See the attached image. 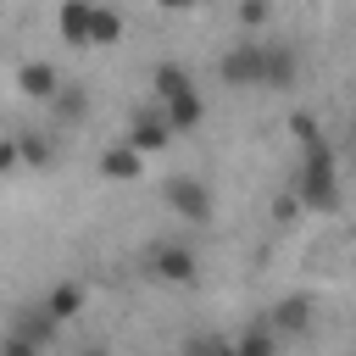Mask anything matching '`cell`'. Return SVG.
Returning a JSON list of instances; mask_svg holds the SVG:
<instances>
[{"mask_svg": "<svg viewBox=\"0 0 356 356\" xmlns=\"http://www.w3.org/2000/svg\"><path fill=\"white\" fill-rule=\"evenodd\" d=\"M295 189H300V206H312V211H334V206H339V184H334V150H328V145L300 156V178H295Z\"/></svg>", "mask_w": 356, "mask_h": 356, "instance_id": "1", "label": "cell"}, {"mask_svg": "<svg viewBox=\"0 0 356 356\" xmlns=\"http://www.w3.org/2000/svg\"><path fill=\"white\" fill-rule=\"evenodd\" d=\"M217 72H222V83H234V89L261 83V78H267V44H234V50L217 61Z\"/></svg>", "mask_w": 356, "mask_h": 356, "instance_id": "2", "label": "cell"}, {"mask_svg": "<svg viewBox=\"0 0 356 356\" xmlns=\"http://www.w3.org/2000/svg\"><path fill=\"white\" fill-rule=\"evenodd\" d=\"M167 206L184 217V222H206L211 217V189L200 184V178H189V172H178V178H167Z\"/></svg>", "mask_w": 356, "mask_h": 356, "instance_id": "3", "label": "cell"}, {"mask_svg": "<svg viewBox=\"0 0 356 356\" xmlns=\"http://www.w3.org/2000/svg\"><path fill=\"white\" fill-rule=\"evenodd\" d=\"M150 273H156L161 284H189V278H195V250H184V245H156V250H150Z\"/></svg>", "mask_w": 356, "mask_h": 356, "instance_id": "4", "label": "cell"}, {"mask_svg": "<svg viewBox=\"0 0 356 356\" xmlns=\"http://www.w3.org/2000/svg\"><path fill=\"white\" fill-rule=\"evenodd\" d=\"M17 89H22L28 100H56V95H61V72H56L50 61H22V67H17Z\"/></svg>", "mask_w": 356, "mask_h": 356, "instance_id": "5", "label": "cell"}, {"mask_svg": "<svg viewBox=\"0 0 356 356\" xmlns=\"http://www.w3.org/2000/svg\"><path fill=\"white\" fill-rule=\"evenodd\" d=\"M167 139H172V128H167V117H161V111H139V117L128 122V139H122V145H134L139 156H150V150H161Z\"/></svg>", "mask_w": 356, "mask_h": 356, "instance_id": "6", "label": "cell"}, {"mask_svg": "<svg viewBox=\"0 0 356 356\" xmlns=\"http://www.w3.org/2000/svg\"><path fill=\"white\" fill-rule=\"evenodd\" d=\"M295 78H300V56H295V44H267V89H295Z\"/></svg>", "mask_w": 356, "mask_h": 356, "instance_id": "7", "label": "cell"}, {"mask_svg": "<svg viewBox=\"0 0 356 356\" xmlns=\"http://www.w3.org/2000/svg\"><path fill=\"white\" fill-rule=\"evenodd\" d=\"M150 83H156V100H161V106H167V100H178V95H195L189 67H178V61H161V67L150 72Z\"/></svg>", "mask_w": 356, "mask_h": 356, "instance_id": "8", "label": "cell"}, {"mask_svg": "<svg viewBox=\"0 0 356 356\" xmlns=\"http://www.w3.org/2000/svg\"><path fill=\"white\" fill-rule=\"evenodd\" d=\"M89 0H67L61 11H56V28H61V39L67 44H89Z\"/></svg>", "mask_w": 356, "mask_h": 356, "instance_id": "9", "label": "cell"}, {"mask_svg": "<svg viewBox=\"0 0 356 356\" xmlns=\"http://www.w3.org/2000/svg\"><path fill=\"white\" fill-rule=\"evenodd\" d=\"M161 117H167V128H172V134H189V128H200L206 106H200V95H178V100H167V106H161Z\"/></svg>", "mask_w": 356, "mask_h": 356, "instance_id": "10", "label": "cell"}, {"mask_svg": "<svg viewBox=\"0 0 356 356\" xmlns=\"http://www.w3.org/2000/svg\"><path fill=\"white\" fill-rule=\"evenodd\" d=\"M100 172H106V178H117V184H128V178H139V172H145V156H139L134 145H111V150H106V161H100Z\"/></svg>", "mask_w": 356, "mask_h": 356, "instance_id": "11", "label": "cell"}, {"mask_svg": "<svg viewBox=\"0 0 356 356\" xmlns=\"http://www.w3.org/2000/svg\"><path fill=\"white\" fill-rule=\"evenodd\" d=\"M306 323H312V300H306V295H284V300L273 306V328H278V334H300Z\"/></svg>", "mask_w": 356, "mask_h": 356, "instance_id": "12", "label": "cell"}, {"mask_svg": "<svg viewBox=\"0 0 356 356\" xmlns=\"http://www.w3.org/2000/svg\"><path fill=\"white\" fill-rule=\"evenodd\" d=\"M11 334L33 339V345L44 350V345H50V334H56V317H50L44 306H22V312H17V328H11Z\"/></svg>", "mask_w": 356, "mask_h": 356, "instance_id": "13", "label": "cell"}, {"mask_svg": "<svg viewBox=\"0 0 356 356\" xmlns=\"http://www.w3.org/2000/svg\"><path fill=\"white\" fill-rule=\"evenodd\" d=\"M44 312H50L56 323H72V317L83 312V284H56V289L44 295Z\"/></svg>", "mask_w": 356, "mask_h": 356, "instance_id": "14", "label": "cell"}, {"mask_svg": "<svg viewBox=\"0 0 356 356\" xmlns=\"http://www.w3.org/2000/svg\"><path fill=\"white\" fill-rule=\"evenodd\" d=\"M122 39V17L111 6H95L89 11V44H117Z\"/></svg>", "mask_w": 356, "mask_h": 356, "instance_id": "15", "label": "cell"}, {"mask_svg": "<svg viewBox=\"0 0 356 356\" xmlns=\"http://www.w3.org/2000/svg\"><path fill=\"white\" fill-rule=\"evenodd\" d=\"M17 156H22V167H50V139H39L33 128H22L17 134Z\"/></svg>", "mask_w": 356, "mask_h": 356, "instance_id": "16", "label": "cell"}, {"mask_svg": "<svg viewBox=\"0 0 356 356\" xmlns=\"http://www.w3.org/2000/svg\"><path fill=\"white\" fill-rule=\"evenodd\" d=\"M234 356H273V328H267V323L245 328V334L234 339Z\"/></svg>", "mask_w": 356, "mask_h": 356, "instance_id": "17", "label": "cell"}, {"mask_svg": "<svg viewBox=\"0 0 356 356\" xmlns=\"http://www.w3.org/2000/svg\"><path fill=\"white\" fill-rule=\"evenodd\" d=\"M50 106H56V117H61V122H78V117L89 111V95H83V89H72V83H61V95H56Z\"/></svg>", "mask_w": 356, "mask_h": 356, "instance_id": "18", "label": "cell"}, {"mask_svg": "<svg viewBox=\"0 0 356 356\" xmlns=\"http://www.w3.org/2000/svg\"><path fill=\"white\" fill-rule=\"evenodd\" d=\"M267 17H273V6H267V0H245V6H239V22H245V28H261Z\"/></svg>", "mask_w": 356, "mask_h": 356, "instance_id": "19", "label": "cell"}, {"mask_svg": "<svg viewBox=\"0 0 356 356\" xmlns=\"http://www.w3.org/2000/svg\"><path fill=\"white\" fill-rule=\"evenodd\" d=\"M189 356H234V345H228V339H211V334H206V339H189Z\"/></svg>", "mask_w": 356, "mask_h": 356, "instance_id": "20", "label": "cell"}, {"mask_svg": "<svg viewBox=\"0 0 356 356\" xmlns=\"http://www.w3.org/2000/svg\"><path fill=\"white\" fill-rule=\"evenodd\" d=\"M0 356H39V345L22 339V334H6V339H0Z\"/></svg>", "mask_w": 356, "mask_h": 356, "instance_id": "21", "label": "cell"}, {"mask_svg": "<svg viewBox=\"0 0 356 356\" xmlns=\"http://www.w3.org/2000/svg\"><path fill=\"white\" fill-rule=\"evenodd\" d=\"M22 156H17V139H0V172H11Z\"/></svg>", "mask_w": 356, "mask_h": 356, "instance_id": "22", "label": "cell"}, {"mask_svg": "<svg viewBox=\"0 0 356 356\" xmlns=\"http://www.w3.org/2000/svg\"><path fill=\"white\" fill-rule=\"evenodd\" d=\"M78 356H111V350H106V345H89V350H78Z\"/></svg>", "mask_w": 356, "mask_h": 356, "instance_id": "23", "label": "cell"}]
</instances>
